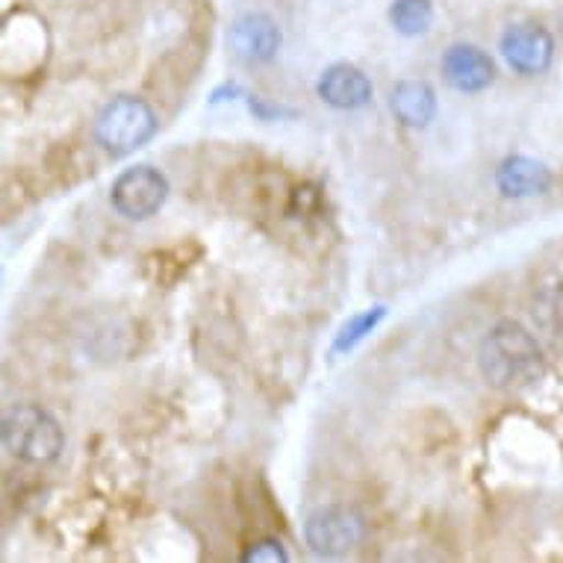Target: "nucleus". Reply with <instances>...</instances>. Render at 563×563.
<instances>
[{
	"label": "nucleus",
	"mask_w": 563,
	"mask_h": 563,
	"mask_svg": "<svg viewBox=\"0 0 563 563\" xmlns=\"http://www.w3.org/2000/svg\"><path fill=\"white\" fill-rule=\"evenodd\" d=\"M481 372L496 389L519 393L545 375V354L526 324L501 319L487 331L478 351Z\"/></svg>",
	"instance_id": "nucleus-1"
},
{
	"label": "nucleus",
	"mask_w": 563,
	"mask_h": 563,
	"mask_svg": "<svg viewBox=\"0 0 563 563\" xmlns=\"http://www.w3.org/2000/svg\"><path fill=\"white\" fill-rule=\"evenodd\" d=\"M159 121L157 112L151 110L148 103L133 95H121L112 98L95 119V139L107 154L112 157H124L142 148L145 142L154 139Z\"/></svg>",
	"instance_id": "nucleus-2"
},
{
	"label": "nucleus",
	"mask_w": 563,
	"mask_h": 563,
	"mask_svg": "<svg viewBox=\"0 0 563 563\" xmlns=\"http://www.w3.org/2000/svg\"><path fill=\"white\" fill-rule=\"evenodd\" d=\"M3 445L24 463H54L65 445V434L54 416L42 407H15L3 419Z\"/></svg>",
	"instance_id": "nucleus-3"
},
{
	"label": "nucleus",
	"mask_w": 563,
	"mask_h": 563,
	"mask_svg": "<svg viewBox=\"0 0 563 563\" xmlns=\"http://www.w3.org/2000/svg\"><path fill=\"white\" fill-rule=\"evenodd\" d=\"M172 186L168 177L154 166H136L121 172L110 189V201L115 213L130 219V222H145L157 216L166 203Z\"/></svg>",
	"instance_id": "nucleus-4"
},
{
	"label": "nucleus",
	"mask_w": 563,
	"mask_h": 563,
	"mask_svg": "<svg viewBox=\"0 0 563 563\" xmlns=\"http://www.w3.org/2000/svg\"><path fill=\"white\" fill-rule=\"evenodd\" d=\"M366 537V522L354 508L345 505H331L310 514L305 522V540L310 552L319 558H342L354 552Z\"/></svg>",
	"instance_id": "nucleus-5"
},
{
	"label": "nucleus",
	"mask_w": 563,
	"mask_h": 563,
	"mask_svg": "<svg viewBox=\"0 0 563 563\" xmlns=\"http://www.w3.org/2000/svg\"><path fill=\"white\" fill-rule=\"evenodd\" d=\"M499 51L517 75H543L554 59L552 33L540 24H514L501 33Z\"/></svg>",
	"instance_id": "nucleus-6"
},
{
	"label": "nucleus",
	"mask_w": 563,
	"mask_h": 563,
	"mask_svg": "<svg viewBox=\"0 0 563 563\" xmlns=\"http://www.w3.org/2000/svg\"><path fill=\"white\" fill-rule=\"evenodd\" d=\"M280 27L277 21L266 12H242L240 19H233L231 30H228V45H231L233 56L249 65H260L275 59L280 51Z\"/></svg>",
	"instance_id": "nucleus-7"
},
{
	"label": "nucleus",
	"mask_w": 563,
	"mask_h": 563,
	"mask_svg": "<svg viewBox=\"0 0 563 563\" xmlns=\"http://www.w3.org/2000/svg\"><path fill=\"white\" fill-rule=\"evenodd\" d=\"M440 71H443L445 84L452 86L454 92L478 95L493 86L496 80V63L487 51L475 45H452L440 59Z\"/></svg>",
	"instance_id": "nucleus-8"
},
{
	"label": "nucleus",
	"mask_w": 563,
	"mask_h": 563,
	"mask_svg": "<svg viewBox=\"0 0 563 563\" xmlns=\"http://www.w3.org/2000/svg\"><path fill=\"white\" fill-rule=\"evenodd\" d=\"M316 92L333 110H361L372 101V80L357 65L333 63L319 77Z\"/></svg>",
	"instance_id": "nucleus-9"
},
{
	"label": "nucleus",
	"mask_w": 563,
	"mask_h": 563,
	"mask_svg": "<svg viewBox=\"0 0 563 563\" xmlns=\"http://www.w3.org/2000/svg\"><path fill=\"white\" fill-rule=\"evenodd\" d=\"M552 168L534 157L514 154V157L501 159L499 168H496V186H499V192L505 195V198H514V201L545 195L552 189Z\"/></svg>",
	"instance_id": "nucleus-10"
},
{
	"label": "nucleus",
	"mask_w": 563,
	"mask_h": 563,
	"mask_svg": "<svg viewBox=\"0 0 563 563\" xmlns=\"http://www.w3.org/2000/svg\"><path fill=\"white\" fill-rule=\"evenodd\" d=\"M389 110L405 128L422 130L437 115V92L426 80H401L389 92Z\"/></svg>",
	"instance_id": "nucleus-11"
},
{
	"label": "nucleus",
	"mask_w": 563,
	"mask_h": 563,
	"mask_svg": "<svg viewBox=\"0 0 563 563\" xmlns=\"http://www.w3.org/2000/svg\"><path fill=\"white\" fill-rule=\"evenodd\" d=\"M389 24L401 36H422L434 24V3L431 0H393Z\"/></svg>",
	"instance_id": "nucleus-12"
},
{
	"label": "nucleus",
	"mask_w": 563,
	"mask_h": 563,
	"mask_svg": "<svg viewBox=\"0 0 563 563\" xmlns=\"http://www.w3.org/2000/svg\"><path fill=\"white\" fill-rule=\"evenodd\" d=\"M534 319L552 340L563 342V284L545 287L534 298Z\"/></svg>",
	"instance_id": "nucleus-13"
},
{
	"label": "nucleus",
	"mask_w": 563,
	"mask_h": 563,
	"mask_svg": "<svg viewBox=\"0 0 563 563\" xmlns=\"http://www.w3.org/2000/svg\"><path fill=\"white\" fill-rule=\"evenodd\" d=\"M384 316H387V307L378 305V307H369L366 313H357L351 316L349 322L342 324V331L336 333V342H333V351L340 354V351H351L357 342H363L369 336L380 322H384Z\"/></svg>",
	"instance_id": "nucleus-14"
},
{
	"label": "nucleus",
	"mask_w": 563,
	"mask_h": 563,
	"mask_svg": "<svg viewBox=\"0 0 563 563\" xmlns=\"http://www.w3.org/2000/svg\"><path fill=\"white\" fill-rule=\"evenodd\" d=\"M242 561L245 563H277V561H289V554L284 552V545L277 543V540H260L249 549V552L242 554Z\"/></svg>",
	"instance_id": "nucleus-15"
},
{
	"label": "nucleus",
	"mask_w": 563,
	"mask_h": 563,
	"mask_svg": "<svg viewBox=\"0 0 563 563\" xmlns=\"http://www.w3.org/2000/svg\"><path fill=\"white\" fill-rule=\"evenodd\" d=\"M249 107H251V112H254V115H257V119H263V121L280 119V115H296V112H292V110L268 107V103H263V101H260V98H254V95H251V98H249Z\"/></svg>",
	"instance_id": "nucleus-16"
}]
</instances>
